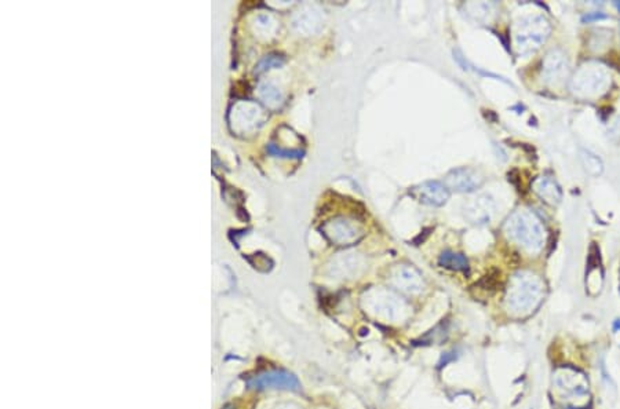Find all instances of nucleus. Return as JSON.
Here are the masks:
<instances>
[{"label":"nucleus","instance_id":"nucleus-1","mask_svg":"<svg viewBox=\"0 0 620 409\" xmlns=\"http://www.w3.org/2000/svg\"><path fill=\"white\" fill-rule=\"evenodd\" d=\"M545 298V284L531 272H517L509 281L505 303L506 309L517 317L534 313Z\"/></svg>","mask_w":620,"mask_h":409},{"label":"nucleus","instance_id":"nucleus-2","mask_svg":"<svg viewBox=\"0 0 620 409\" xmlns=\"http://www.w3.org/2000/svg\"><path fill=\"white\" fill-rule=\"evenodd\" d=\"M361 303L370 316L385 323L400 324L411 315L408 303L397 294L385 288H372L367 291L361 298Z\"/></svg>","mask_w":620,"mask_h":409},{"label":"nucleus","instance_id":"nucleus-3","mask_svg":"<svg viewBox=\"0 0 620 409\" xmlns=\"http://www.w3.org/2000/svg\"><path fill=\"white\" fill-rule=\"evenodd\" d=\"M506 235L528 252H538L545 244V229L541 221L527 210L516 211L505 225Z\"/></svg>","mask_w":620,"mask_h":409},{"label":"nucleus","instance_id":"nucleus-4","mask_svg":"<svg viewBox=\"0 0 620 409\" xmlns=\"http://www.w3.org/2000/svg\"><path fill=\"white\" fill-rule=\"evenodd\" d=\"M550 23L541 15L521 18L514 26V43L520 54H528L538 50L549 37Z\"/></svg>","mask_w":620,"mask_h":409},{"label":"nucleus","instance_id":"nucleus-5","mask_svg":"<svg viewBox=\"0 0 620 409\" xmlns=\"http://www.w3.org/2000/svg\"><path fill=\"white\" fill-rule=\"evenodd\" d=\"M321 232L331 243L337 246L356 244L364 236L361 226L345 217H337L331 221H327L321 226Z\"/></svg>","mask_w":620,"mask_h":409},{"label":"nucleus","instance_id":"nucleus-6","mask_svg":"<svg viewBox=\"0 0 620 409\" xmlns=\"http://www.w3.org/2000/svg\"><path fill=\"white\" fill-rule=\"evenodd\" d=\"M247 386L254 390H290L301 392V383L298 378L283 370H272L254 375L247 379Z\"/></svg>","mask_w":620,"mask_h":409},{"label":"nucleus","instance_id":"nucleus-7","mask_svg":"<svg viewBox=\"0 0 620 409\" xmlns=\"http://www.w3.org/2000/svg\"><path fill=\"white\" fill-rule=\"evenodd\" d=\"M390 284L406 294L417 295L425 290L423 276L418 269L411 265H399L389 273Z\"/></svg>","mask_w":620,"mask_h":409},{"label":"nucleus","instance_id":"nucleus-8","mask_svg":"<svg viewBox=\"0 0 620 409\" xmlns=\"http://www.w3.org/2000/svg\"><path fill=\"white\" fill-rule=\"evenodd\" d=\"M554 385L563 397L579 399L588 395L589 382L583 374L572 368H560L554 375Z\"/></svg>","mask_w":620,"mask_h":409},{"label":"nucleus","instance_id":"nucleus-9","mask_svg":"<svg viewBox=\"0 0 620 409\" xmlns=\"http://www.w3.org/2000/svg\"><path fill=\"white\" fill-rule=\"evenodd\" d=\"M608 81H611L610 77L603 69H599V66H582L578 76L574 79L572 87L578 92L592 95L606 91Z\"/></svg>","mask_w":620,"mask_h":409},{"label":"nucleus","instance_id":"nucleus-10","mask_svg":"<svg viewBox=\"0 0 620 409\" xmlns=\"http://www.w3.org/2000/svg\"><path fill=\"white\" fill-rule=\"evenodd\" d=\"M364 261L357 252H342L338 254L330 263L328 270L332 279H357L364 270Z\"/></svg>","mask_w":620,"mask_h":409},{"label":"nucleus","instance_id":"nucleus-11","mask_svg":"<svg viewBox=\"0 0 620 409\" xmlns=\"http://www.w3.org/2000/svg\"><path fill=\"white\" fill-rule=\"evenodd\" d=\"M484 182L483 175L470 167H461L452 170L446 177V186L461 193H470L477 190Z\"/></svg>","mask_w":620,"mask_h":409},{"label":"nucleus","instance_id":"nucleus-12","mask_svg":"<svg viewBox=\"0 0 620 409\" xmlns=\"http://www.w3.org/2000/svg\"><path fill=\"white\" fill-rule=\"evenodd\" d=\"M410 194L419 203L433 207H441L450 199L448 188L437 181H428L417 185L410 190Z\"/></svg>","mask_w":620,"mask_h":409},{"label":"nucleus","instance_id":"nucleus-13","mask_svg":"<svg viewBox=\"0 0 620 409\" xmlns=\"http://www.w3.org/2000/svg\"><path fill=\"white\" fill-rule=\"evenodd\" d=\"M494 210H495L494 200L487 194H481V196L473 199L465 207V217L472 223L481 225V223H487L491 221V218L494 215Z\"/></svg>","mask_w":620,"mask_h":409},{"label":"nucleus","instance_id":"nucleus-14","mask_svg":"<svg viewBox=\"0 0 620 409\" xmlns=\"http://www.w3.org/2000/svg\"><path fill=\"white\" fill-rule=\"evenodd\" d=\"M568 72V62L566 55L559 51L553 50L546 55L545 63H543V74L549 83H560Z\"/></svg>","mask_w":620,"mask_h":409},{"label":"nucleus","instance_id":"nucleus-15","mask_svg":"<svg viewBox=\"0 0 620 409\" xmlns=\"http://www.w3.org/2000/svg\"><path fill=\"white\" fill-rule=\"evenodd\" d=\"M534 190L546 203L556 206L561 201L563 193L559 183L552 177H539L534 182Z\"/></svg>","mask_w":620,"mask_h":409},{"label":"nucleus","instance_id":"nucleus-16","mask_svg":"<svg viewBox=\"0 0 620 409\" xmlns=\"http://www.w3.org/2000/svg\"><path fill=\"white\" fill-rule=\"evenodd\" d=\"M439 263L441 268L455 270V272H468L469 270V262L465 255L457 254L452 251H444L440 258Z\"/></svg>","mask_w":620,"mask_h":409},{"label":"nucleus","instance_id":"nucleus-17","mask_svg":"<svg viewBox=\"0 0 620 409\" xmlns=\"http://www.w3.org/2000/svg\"><path fill=\"white\" fill-rule=\"evenodd\" d=\"M581 156H582L583 167H585V170H586L590 175L597 177V175H600V174L603 172L604 166H603V161L600 160L599 156H596L594 153H592V152H589V150H582V152H581Z\"/></svg>","mask_w":620,"mask_h":409},{"label":"nucleus","instance_id":"nucleus-18","mask_svg":"<svg viewBox=\"0 0 620 409\" xmlns=\"http://www.w3.org/2000/svg\"><path fill=\"white\" fill-rule=\"evenodd\" d=\"M268 152L272 153V154H274V156H280V157H295V159H299V157H302V154H303L301 150H283V149L277 148V146L273 145V143H270V145L268 146Z\"/></svg>","mask_w":620,"mask_h":409},{"label":"nucleus","instance_id":"nucleus-19","mask_svg":"<svg viewBox=\"0 0 620 409\" xmlns=\"http://www.w3.org/2000/svg\"><path fill=\"white\" fill-rule=\"evenodd\" d=\"M262 97H263V99H266V102H268V99H269V102H279L280 101V94L277 92V90L272 88V87H268V86L262 87Z\"/></svg>","mask_w":620,"mask_h":409},{"label":"nucleus","instance_id":"nucleus-20","mask_svg":"<svg viewBox=\"0 0 620 409\" xmlns=\"http://www.w3.org/2000/svg\"><path fill=\"white\" fill-rule=\"evenodd\" d=\"M273 63H274V65H280L281 61H280V58H276V57H273V55H269V57H266V58L258 65L257 72H262V70H265V69H269Z\"/></svg>","mask_w":620,"mask_h":409},{"label":"nucleus","instance_id":"nucleus-21","mask_svg":"<svg viewBox=\"0 0 620 409\" xmlns=\"http://www.w3.org/2000/svg\"><path fill=\"white\" fill-rule=\"evenodd\" d=\"M606 18H608V17L603 12H589L582 19H583V22H592V21H599V19H606Z\"/></svg>","mask_w":620,"mask_h":409},{"label":"nucleus","instance_id":"nucleus-22","mask_svg":"<svg viewBox=\"0 0 620 409\" xmlns=\"http://www.w3.org/2000/svg\"><path fill=\"white\" fill-rule=\"evenodd\" d=\"M620 330V319H618L617 321H615V324H614V331L617 332V331H619Z\"/></svg>","mask_w":620,"mask_h":409},{"label":"nucleus","instance_id":"nucleus-23","mask_svg":"<svg viewBox=\"0 0 620 409\" xmlns=\"http://www.w3.org/2000/svg\"><path fill=\"white\" fill-rule=\"evenodd\" d=\"M617 7H618V8H619V11H620V1H617Z\"/></svg>","mask_w":620,"mask_h":409},{"label":"nucleus","instance_id":"nucleus-24","mask_svg":"<svg viewBox=\"0 0 620 409\" xmlns=\"http://www.w3.org/2000/svg\"><path fill=\"white\" fill-rule=\"evenodd\" d=\"M619 290H620V288H619Z\"/></svg>","mask_w":620,"mask_h":409}]
</instances>
